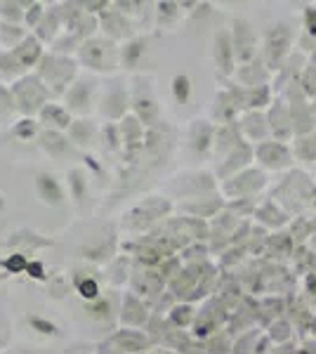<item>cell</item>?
Here are the masks:
<instances>
[{
	"label": "cell",
	"instance_id": "7a4b0ae2",
	"mask_svg": "<svg viewBox=\"0 0 316 354\" xmlns=\"http://www.w3.org/2000/svg\"><path fill=\"white\" fill-rule=\"evenodd\" d=\"M40 118H43L48 125H53L57 133L68 128V123H71L68 113L62 109V106H57V104H45V109H40Z\"/></svg>",
	"mask_w": 316,
	"mask_h": 354
},
{
	"label": "cell",
	"instance_id": "9c48e42d",
	"mask_svg": "<svg viewBox=\"0 0 316 354\" xmlns=\"http://www.w3.org/2000/svg\"><path fill=\"white\" fill-rule=\"evenodd\" d=\"M0 210H5V201H3V198H0Z\"/></svg>",
	"mask_w": 316,
	"mask_h": 354
},
{
	"label": "cell",
	"instance_id": "52a82bcc",
	"mask_svg": "<svg viewBox=\"0 0 316 354\" xmlns=\"http://www.w3.org/2000/svg\"><path fill=\"white\" fill-rule=\"evenodd\" d=\"M28 324H31V326L36 328L38 333H45V335H57V326H55L53 322H48V319L31 317V319H28Z\"/></svg>",
	"mask_w": 316,
	"mask_h": 354
},
{
	"label": "cell",
	"instance_id": "8992f818",
	"mask_svg": "<svg viewBox=\"0 0 316 354\" xmlns=\"http://www.w3.org/2000/svg\"><path fill=\"white\" fill-rule=\"evenodd\" d=\"M172 93H175L177 102H187L189 100V93H192L189 78L187 76H177L175 81H172Z\"/></svg>",
	"mask_w": 316,
	"mask_h": 354
},
{
	"label": "cell",
	"instance_id": "ba28073f",
	"mask_svg": "<svg viewBox=\"0 0 316 354\" xmlns=\"http://www.w3.org/2000/svg\"><path fill=\"white\" fill-rule=\"evenodd\" d=\"M33 130H36V123L31 121V118H26V121H19L15 128V135L17 137H31Z\"/></svg>",
	"mask_w": 316,
	"mask_h": 354
},
{
	"label": "cell",
	"instance_id": "3957f363",
	"mask_svg": "<svg viewBox=\"0 0 316 354\" xmlns=\"http://www.w3.org/2000/svg\"><path fill=\"white\" fill-rule=\"evenodd\" d=\"M80 48L88 50V53H95L97 62H95V66H93V68H106V55H109L106 43L102 45V41H88L85 45H80Z\"/></svg>",
	"mask_w": 316,
	"mask_h": 354
},
{
	"label": "cell",
	"instance_id": "6da1fadb",
	"mask_svg": "<svg viewBox=\"0 0 316 354\" xmlns=\"http://www.w3.org/2000/svg\"><path fill=\"white\" fill-rule=\"evenodd\" d=\"M36 189H38L40 201L45 205H59L64 201V189H62V185L50 173L36 175Z\"/></svg>",
	"mask_w": 316,
	"mask_h": 354
},
{
	"label": "cell",
	"instance_id": "277c9868",
	"mask_svg": "<svg viewBox=\"0 0 316 354\" xmlns=\"http://www.w3.org/2000/svg\"><path fill=\"white\" fill-rule=\"evenodd\" d=\"M68 185H71V189H73V198H76V201H83L85 198V175L80 173V170H71V173H68Z\"/></svg>",
	"mask_w": 316,
	"mask_h": 354
},
{
	"label": "cell",
	"instance_id": "5b68a950",
	"mask_svg": "<svg viewBox=\"0 0 316 354\" xmlns=\"http://www.w3.org/2000/svg\"><path fill=\"white\" fill-rule=\"evenodd\" d=\"M78 293H80V298H85V300H97V295H100V283H97L95 279H83V281L78 283Z\"/></svg>",
	"mask_w": 316,
	"mask_h": 354
}]
</instances>
